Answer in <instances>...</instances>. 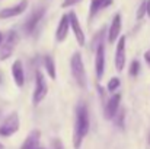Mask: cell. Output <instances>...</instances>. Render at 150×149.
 <instances>
[{
  "label": "cell",
  "instance_id": "6da1fadb",
  "mask_svg": "<svg viewBox=\"0 0 150 149\" xmlns=\"http://www.w3.org/2000/svg\"><path fill=\"white\" fill-rule=\"evenodd\" d=\"M91 121H89V111L85 102H80L76 107V123H74V132H73V146L74 149H80L83 139L89 133Z\"/></svg>",
  "mask_w": 150,
  "mask_h": 149
},
{
  "label": "cell",
  "instance_id": "7a4b0ae2",
  "mask_svg": "<svg viewBox=\"0 0 150 149\" xmlns=\"http://www.w3.org/2000/svg\"><path fill=\"white\" fill-rule=\"evenodd\" d=\"M70 67H71V75L74 78V81L77 82V85L83 89H86L88 86V82H86V70H85V64H83V60H82V56L80 53H74L71 56V60H70Z\"/></svg>",
  "mask_w": 150,
  "mask_h": 149
},
{
  "label": "cell",
  "instance_id": "3957f363",
  "mask_svg": "<svg viewBox=\"0 0 150 149\" xmlns=\"http://www.w3.org/2000/svg\"><path fill=\"white\" fill-rule=\"evenodd\" d=\"M47 94H48V85H47L45 76L42 75L41 70H37L35 72V89H34V94H32V104L38 105L47 97Z\"/></svg>",
  "mask_w": 150,
  "mask_h": 149
},
{
  "label": "cell",
  "instance_id": "277c9868",
  "mask_svg": "<svg viewBox=\"0 0 150 149\" xmlns=\"http://www.w3.org/2000/svg\"><path fill=\"white\" fill-rule=\"evenodd\" d=\"M19 126H21V123H19V115H18V113L9 114V115L3 120V123L0 124V136L9 138V136L15 135V133L19 130Z\"/></svg>",
  "mask_w": 150,
  "mask_h": 149
},
{
  "label": "cell",
  "instance_id": "5b68a950",
  "mask_svg": "<svg viewBox=\"0 0 150 149\" xmlns=\"http://www.w3.org/2000/svg\"><path fill=\"white\" fill-rule=\"evenodd\" d=\"M18 43H19L18 32H15V31L9 32V35L3 40V43L0 46V60H7L13 54V50L18 46Z\"/></svg>",
  "mask_w": 150,
  "mask_h": 149
},
{
  "label": "cell",
  "instance_id": "8992f818",
  "mask_svg": "<svg viewBox=\"0 0 150 149\" xmlns=\"http://www.w3.org/2000/svg\"><path fill=\"white\" fill-rule=\"evenodd\" d=\"M69 22H70L71 31H73L76 40H77V44L83 47L85 43H86V37H85V32H83V29H82V26H80V22H79V18H77L76 12L71 10V12L69 13Z\"/></svg>",
  "mask_w": 150,
  "mask_h": 149
},
{
  "label": "cell",
  "instance_id": "52a82bcc",
  "mask_svg": "<svg viewBox=\"0 0 150 149\" xmlns=\"http://www.w3.org/2000/svg\"><path fill=\"white\" fill-rule=\"evenodd\" d=\"M120 104H121V94H114L111 98L105 102L103 115H105L106 120H112L115 117V114L120 110Z\"/></svg>",
  "mask_w": 150,
  "mask_h": 149
},
{
  "label": "cell",
  "instance_id": "ba28073f",
  "mask_svg": "<svg viewBox=\"0 0 150 149\" xmlns=\"http://www.w3.org/2000/svg\"><path fill=\"white\" fill-rule=\"evenodd\" d=\"M26 7H28V0H22V1H19L16 6L1 9V10H0V19H9V18L19 16V15H22V13L26 10Z\"/></svg>",
  "mask_w": 150,
  "mask_h": 149
},
{
  "label": "cell",
  "instance_id": "9c48e42d",
  "mask_svg": "<svg viewBox=\"0 0 150 149\" xmlns=\"http://www.w3.org/2000/svg\"><path fill=\"white\" fill-rule=\"evenodd\" d=\"M125 66V37H120L115 50V67L121 72Z\"/></svg>",
  "mask_w": 150,
  "mask_h": 149
},
{
  "label": "cell",
  "instance_id": "30bf717a",
  "mask_svg": "<svg viewBox=\"0 0 150 149\" xmlns=\"http://www.w3.org/2000/svg\"><path fill=\"white\" fill-rule=\"evenodd\" d=\"M95 70L98 79L100 81L105 72V47L102 43L96 46V51H95Z\"/></svg>",
  "mask_w": 150,
  "mask_h": 149
},
{
  "label": "cell",
  "instance_id": "8fae6325",
  "mask_svg": "<svg viewBox=\"0 0 150 149\" xmlns=\"http://www.w3.org/2000/svg\"><path fill=\"white\" fill-rule=\"evenodd\" d=\"M44 15H45V9H44V7L37 9V10L28 18V21L23 24V29H25V32H26V34H32L34 29L37 28V25L40 24V21L42 19Z\"/></svg>",
  "mask_w": 150,
  "mask_h": 149
},
{
  "label": "cell",
  "instance_id": "7c38bea8",
  "mask_svg": "<svg viewBox=\"0 0 150 149\" xmlns=\"http://www.w3.org/2000/svg\"><path fill=\"white\" fill-rule=\"evenodd\" d=\"M121 26H122L121 15L117 13L112 19V24H111V28H109V32H108V43L109 44H114L115 41H118L120 34H121Z\"/></svg>",
  "mask_w": 150,
  "mask_h": 149
},
{
  "label": "cell",
  "instance_id": "4fadbf2b",
  "mask_svg": "<svg viewBox=\"0 0 150 149\" xmlns=\"http://www.w3.org/2000/svg\"><path fill=\"white\" fill-rule=\"evenodd\" d=\"M12 76H13L15 83L19 88H22L25 85V70H23V66H22L21 60L13 61V64H12Z\"/></svg>",
  "mask_w": 150,
  "mask_h": 149
},
{
  "label": "cell",
  "instance_id": "5bb4252c",
  "mask_svg": "<svg viewBox=\"0 0 150 149\" xmlns=\"http://www.w3.org/2000/svg\"><path fill=\"white\" fill-rule=\"evenodd\" d=\"M69 28H70V22H69V15H63L58 25H57V31H55V40L58 43L64 41L67 34H69Z\"/></svg>",
  "mask_w": 150,
  "mask_h": 149
},
{
  "label": "cell",
  "instance_id": "9a60e30c",
  "mask_svg": "<svg viewBox=\"0 0 150 149\" xmlns=\"http://www.w3.org/2000/svg\"><path fill=\"white\" fill-rule=\"evenodd\" d=\"M40 139H41V132L32 130L28 135V138L23 140L21 149H40Z\"/></svg>",
  "mask_w": 150,
  "mask_h": 149
},
{
  "label": "cell",
  "instance_id": "2e32d148",
  "mask_svg": "<svg viewBox=\"0 0 150 149\" xmlns=\"http://www.w3.org/2000/svg\"><path fill=\"white\" fill-rule=\"evenodd\" d=\"M112 4V0H91V9H89V18H93L100 9H105Z\"/></svg>",
  "mask_w": 150,
  "mask_h": 149
},
{
  "label": "cell",
  "instance_id": "e0dca14e",
  "mask_svg": "<svg viewBox=\"0 0 150 149\" xmlns=\"http://www.w3.org/2000/svg\"><path fill=\"white\" fill-rule=\"evenodd\" d=\"M44 69H45V72L48 73V76H50L52 81L57 78V72H55V63H54V58H52V56H50V54L44 57Z\"/></svg>",
  "mask_w": 150,
  "mask_h": 149
},
{
  "label": "cell",
  "instance_id": "ac0fdd59",
  "mask_svg": "<svg viewBox=\"0 0 150 149\" xmlns=\"http://www.w3.org/2000/svg\"><path fill=\"white\" fill-rule=\"evenodd\" d=\"M120 85H121V81H120L118 78H111V79L108 81L106 89H108L109 92H115V91L120 88Z\"/></svg>",
  "mask_w": 150,
  "mask_h": 149
},
{
  "label": "cell",
  "instance_id": "d6986e66",
  "mask_svg": "<svg viewBox=\"0 0 150 149\" xmlns=\"http://www.w3.org/2000/svg\"><path fill=\"white\" fill-rule=\"evenodd\" d=\"M140 69H142L140 61H139V60H133L131 64H130V70H128L130 76H137V75L140 73Z\"/></svg>",
  "mask_w": 150,
  "mask_h": 149
},
{
  "label": "cell",
  "instance_id": "ffe728a7",
  "mask_svg": "<svg viewBox=\"0 0 150 149\" xmlns=\"http://www.w3.org/2000/svg\"><path fill=\"white\" fill-rule=\"evenodd\" d=\"M124 115H125V111L124 110H118V113L115 114V126H118V127H124Z\"/></svg>",
  "mask_w": 150,
  "mask_h": 149
},
{
  "label": "cell",
  "instance_id": "44dd1931",
  "mask_svg": "<svg viewBox=\"0 0 150 149\" xmlns=\"http://www.w3.org/2000/svg\"><path fill=\"white\" fill-rule=\"evenodd\" d=\"M144 15H147V4H146V1H143L142 4H140V7H139V10H137V19L140 21V19H143L144 18Z\"/></svg>",
  "mask_w": 150,
  "mask_h": 149
},
{
  "label": "cell",
  "instance_id": "7402d4cb",
  "mask_svg": "<svg viewBox=\"0 0 150 149\" xmlns=\"http://www.w3.org/2000/svg\"><path fill=\"white\" fill-rule=\"evenodd\" d=\"M52 149H66L63 145V140L61 139H54L52 140Z\"/></svg>",
  "mask_w": 150,
  "mask_h": 149
},
{
  "label": "cell",
  "instance_id": "603a6c76",
  "mask_svg": "<svg viewBox=\"0 0 150 149\" xmlns=\"http://www.w3.org/2000/svg\"><path fill=\"white\" fill-rule=\"evenodd\" d=\"M79 1H82V0H64L61 6H63V7H71V6L77 4Z\"/></svg>",
  "mask_w": 150,
  "mask_h": 149
},
{
  "label": "cell",
  "instance_id": "cb8c5ba5",
  "mask_svg": "<svg viewBox=\"0 0 150 149\" xmlns=\"http://www.w3.org/2000/svg\"><path fill=\"white\" fill-rule=\"evenodd\" d=\"M144 60H146V63H147V66L150 67V50H147L146 53H144Z\"/></svg>",
  "mask_w": 150,
  "mask_h": 149
},
{
  "label": "cell",
  "instance_id": "d4e9b609",
  "mask_svg": "<svg viewBox=\"0 0 150 149\" xmlns=\"http://www.w3.org/2000/svg\"><path fill=\"white\" fill-rule=\"evenodd\" d=\"M146 4H147V16L150 18V0H146Z\"/></svg>",
  "mask_w": 150,
  "mask_h": 149
},
{
  "label": "cell",
  "instance_id": "484cf974",
  "mask_svg": "<svg viewBox=\"0 0 150 149\" xmlns=\"http://www.w3.org/2000/svg\"><path fill=\"white\" fill-rule=\"evenodd\" d=\"M3 40H4V38H3V34H1V31H0V46H1V43H3Z\"/></svg>",
  "mask_w": 150,
  "mask_h": 149
},
{
  "label": "cell",
  "instance_id": "4316f807",
  "mask_svg": "<svg viewBox=\"0 0 150 149\" xmlns=\"http://www.w3.org/2000/svg\"><path fill=\"white\" fill-rule=\"evenodd\" d=\"M0 149H4V146H3V145H1V143H0Z\"/></svg>",
  "mask_w": 150,
  "mask_h": 149
},
{
  "label": "cell",
  "instance_id": "83f0119b",
  "mask_svg": "<svg viewBox=\"0 0 150 149\" xmlns=\"http://www.w3.org/2000/svg\"><path fill=\"white\" fill-rule=\"evenodd\" d=\"M40 149H42V148H40Z\"/></svg>",
  "mask_w": 150,
  "mask_h": 149
}]
</instances>
